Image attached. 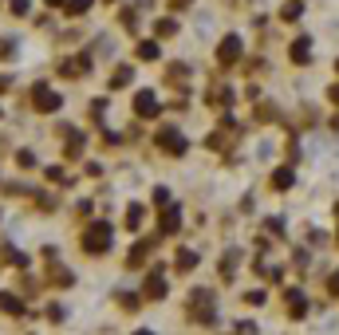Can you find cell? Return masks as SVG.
<instances>
[{"label": "cell", "mask_w": 339, "mask_h": 335, "mask_svg": "<svg viewBox=\"0 0 339 335\" xmlns=\"http://www.w3.org/2000/svg\"><path fill=\"white\" fill-rule=\"evenodd\" d=\"M0 312H20V300H16V296H4V292H0Z\"/></svg>", "instance_id": "cell-1"}]
</instances>
